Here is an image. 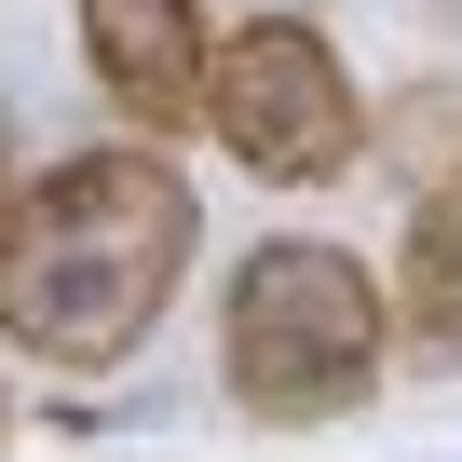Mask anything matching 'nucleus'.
I'll return each mask as SVG.
<instances>
[{
	"label": "nucleus",
	"mask_w": 462,
	"mask_h": 462,
	"mask_svg": "<svg viewBox=\"0 0 462 462\" xmlns=\"http://www.w3.org/2000/svg\"><path fill=\"white\" fill-rule=\"evenodd\" d=\"M394 367V286L327 231H259L217 286V381L259 435H327Z\"/></svg>",
	"instance_id": "obj_2"
},
{
	"label": "nucleus",
	"mask_w": 462,
	"mask_h": 462,
	"mask_svg": "<svg viewBox=\"0 0 462 462\" xmlns=\"http://www.w3.org/2000/svg\"><path fill=\"white\" fill-rule=\"evenodd\" d=\"M190 259H204V204L150 136L69 150L0 217V340L55 381H109V367L150 354Z\"/></svg>",
	"instance_id": "obj_1"
},
{
	"label": "nucleus",
	"mask_w": 462,
	"mask_h": 462,
	"mask_svg": "<svg viewBox=\"0 0 462 462\" xmlns=\"http://www.w3.org/2000/svg\"><path fill=\"white\" fill-rule=\"evenodd\" d=\"M204 55H217L204 0H82V69L123 109V136H150V150L177 123H204Z\"/></svg>",
	"instance_id": "obj_4"
},
{
	"label": "nucleus",
	"mask_w": 462,
	"mask_h": 462,
	"mask_svg": "<svg viewBox=\"0 0 462 462\" xmlns=\"http://www.w3.org/2000/svg\"><path fill=\"white\" fill-rule=\"evenodd\" d=\"M394 327L435 354V367H462V177H435L421 204H408V259H394Z\"/></svg>",
	"instance_id": "obj_5"
},
{
	"label": "nucleus",
	"mask_w": 462,
	"mask_h": 462,
	"mask_svg": "<svg viewBox=\"0 0 462 462\" xmlns=\"http://www.w3.org/2000/svg\"><path fill=\"white\" fill-rule=\"evenodd\" d=\"M0 448H14V394H0Z\"/></svg>",
	"instance_id": "obj_8"
},
{
	"label": "nucleus",
	"mask_w": 462,
	"mask_h": 462,
	"mask_svg": "<svg viewBox=\"0 0 462 462\" xmlns=\"http://www.w3.org/2000/svg\"><path fill=\"white\" fill-rule=\"evenodd\" d=\"M367 136H394V163L435 190V177H462V96L435 82V96H394V109H367Z\"/></svg>",
	"instance_id": "obj_6"
},
{
	"label": "nucleus",
	"mask_w": 462,
	"mask_h": 462,
	"mask_svg": "<svg viewBox=\"0 0 462 462\" xmlns=\"http://www.w3.org/2000/svg\"><path fill=\"white\" fill-rule=\"evenodd\" d=\"M14 190H28V177H14V109H0V217H14Z\"/></svg>",
	"instance_id": "obj_7"
},
{
	"label": "nucleus",
	"mask_w": 462,
	"mask_h": 462,
	"mask_svg": "<svg viewBox=\"0 0 462 462\" xmlns=\"http://www.w3.org/2000/svg\"><path fill=\"white\" fill-rule=\"evenodd\" d=\"M204 136L259 190H327L367 150V96H354V69L313 14H245L204 55Z\"/></svg>",
	"instance_id": "obj_3"
}]
</instances>
